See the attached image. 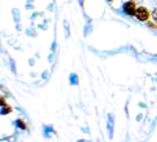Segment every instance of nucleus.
Wrapping results in <instances>:
<instances>
[{"label": "nucleus", "mask_w": 157, "mask_h": 142, "mask_svg": "<svg viewBox=\"0 0 157 142\" xmlns=\"http://www.w3.org/2000/svg\"><path fill=\"white\" fill-rule=\"evenodd\" d=\"M136 17H137L138 20L145 22V20H148L150 18V12L145 7L141 6V7L137 8V11H136Z\"/></svg>", "instance_id": "f257e3e1"}, {"label": "nucleus", "mask_w": 157, "mask_h": 142, "mask_svg": "<svg viewBox=\"0 0 157 142\" xmlns=\"http://www.w3.org/2000/svg\"><path fill=\"white\" fill-rule=\"evenodd\" d=\"M123 11L128 16H136V11H137L136 4L134 1H126L124 4V6H123Z\"/></svg>", "instance_id": "f03ea898"}, {"label": "nucleus", "mask_w": 157, "mask_h": 142, "mask_svg": "<svg viewBox=\"0 0 157 142\" xmlns=\"http://www.w3.org/2000/svg\"><path fill=\"white\" fill-rule=\"evenodd\" d=\"M152 18H154V20L157 23V8H155L154 12H152Z\"/></svg>", "instance_id": "7ed1b4c3"}, {"label": "nucleus", "mask_w": 157, "mask_h": 142, "mask_svg": "<svg viewBox=\"0 0 157 142\" xmlns=\"http://www.w3.org/2000/svg\"><path fill=\"white\" fill-rule=\"evenodd\" d=\"M17 124L21 127V129H25V128H26V126H25V124L23 123V121H20V120H19V121H17Z\"/></svg>", "instance_id": "20e7f679"}, {"label": "nucleus", "mask_w": 157, "mask_h": 142, "mask_svg": "<svg viewBox=\"0 0 157 142\" xmlns=\"http://www.w3.org/2000/svg\"><path fill=\"white\" fill-rule=\"evenodd\" d=\"M109 1H112V0H109Z\"/></svg>", "instance_id": "39448f33"}]
</instances>
